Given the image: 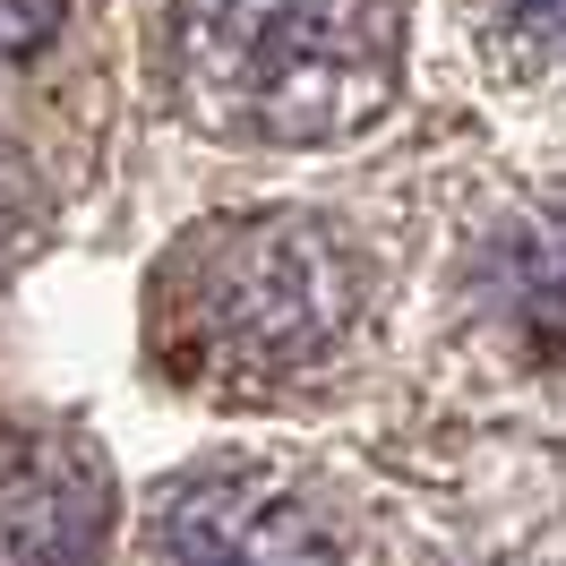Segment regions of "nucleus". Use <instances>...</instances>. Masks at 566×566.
Here are the masks:
<instances>
[{"instance_id": "obj_2", "label": "nucleus", "mask_w": 566, "mask_h": 566, "mask_svg": "<svg viewBox=\"0 0 566 566\" xmlns=\"http://www.w3.org/2000/svg\"><path fill=\"white\" fill-rule=\"evenodd\" d=\"M403 0H155V86L207 146L318 155L403 95Z\"/></svg>"}, {"instance_id": "obj_7", "label": "nucleus", "mask_w": 566, "mask_h": 566, "mask_svg": "<svg viewBox=\"0 0 566 566\" xmlns=\"http://www.w3.org/2000/svg\"><path fill=\"white\" fill-rule=\"evenodd\" d=\"M43 232H52V180H43V164L27 146L0 129V275L27 266L43 249Z\"/></svg>"}, {"instance_id": "obj_4", "label": "nucleus", "mask_w": 566, "mask_h": 566, "mask_svg": "<svg viewBox=\"0 0 566 566\" xmlns=\"http://www.w3.org/2000/svg\"><path fill=\"white\" fill-rule=\"evenodd\" d=\"M120 490L70 421L0 412V566H112Z\"/></svg>"}, {"instance_id": "obj_8", "label": "nucleus", "mask_w": 566, "mask_h": 566, "mask_svg": "<svg viewBox=\"0 0 566 566\" xmlns=\"http://www.w3.org/2000/svg\"><path fill=\"white\" fill-rule=\"evenodd\" d=\"M77 0H0V70H18V61H35L43 43H61Z\"/></svg>"}, {"instance_id": "obj_6", "label": "nucleus", "mask_w": 566, "mask_h": 566, "mask_svg": "<svg viewBox=\"0 0 566 566\" xmlns=\"http://www.w3.org/2000/svg\"><path fill=\"white\" fill-rule=\"evenodd\" d=\"M463 18H472V43L497 70L515 77L566 70V0H463Z\"/></svg>"}, {"instance_id": "obj_5", "label": "nucleus", "mask_w": 566, "mask_h": 566, "mask_svg": "<svg viewBox=\"0 0 566 566\" xmlns=\"http://www.w3.org/2000/svg\"><path fill=\"white\" fill-rule=\"evenodd\" d=\"M472 301L524 360L566 369V207L497 214L472 249Z\"/></svg>"}, {"instance_id": "obj_1", "label": "nucleus", "mask_w": 566, "mask_h": 566, "mask_svg": "<svg viewBox=\"0 0 566 566\" xmlns=\"http://www.w3.org/2000/svg\"><path fill=\"white\" fill-rule=\"evenodd\" d=\"M369 318V258L335 214L232 207L146 275V360L207 403H275L326 378Z\"/></svg>"}, {"instance_id": "obj_3", "label": "nucleus", "mask_w": 566, "mask_h": 566, "mask_svg": "<svg viewBox=\"0 0 566 566\" xmlns=\"http://www.w3.org/2000/svg\"><path fill=\"white\" fill-rule=\"evenodd\" d=\"M138 566H344V524L301 472L214 455L146 490Z\"/></svg>"}]
</instances>
